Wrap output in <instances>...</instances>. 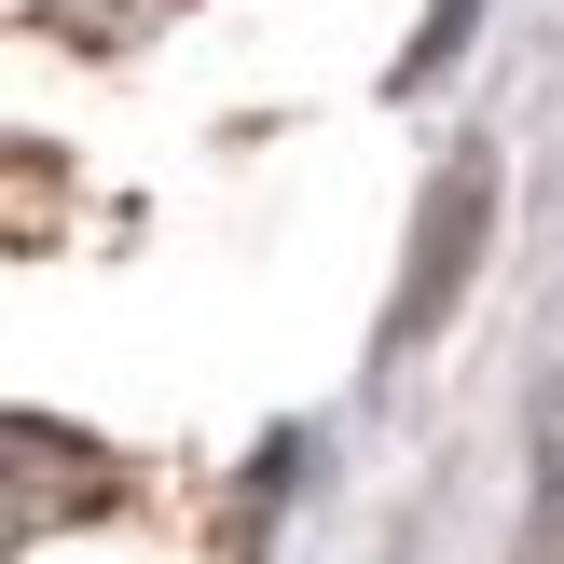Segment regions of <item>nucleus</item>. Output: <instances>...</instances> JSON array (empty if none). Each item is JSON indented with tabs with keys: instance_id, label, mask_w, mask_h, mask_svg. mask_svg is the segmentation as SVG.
<instances>
[{
	"instance_id": "obj_1",
	"label": "nucleus",
	"mask_w": 564,
	"mask_h": 564,
	"mask_svg": "<svg viewBox=\"0 0 564 564\" xmlns=\"http://www.w3.org/2000/svg\"><path fill=\"white\" fill-rule=\"evenodd\" d=\"M468 235H482V180H441V220H427V275H413V317H441L455 303V275H468Z\"/></svg>"
},
{
	"instance_id": "obj_2",
	"label": "nucleus",
	"mask_w": 564,
	"mask_h": 564,
	"mask_svg": "<svg viewBox=\"0 0 564 564\" xmlns=\"http://www.w3.org/2000/svg\"><path fill=\"white\" fill-rule=\"evenodd\" d=\"M165 14H180V0H42V28H55V42H83V55H124V42H152Z\"/></svg>"
},
{
	"instance_id": "obj_3",
	"label": "nucleus",
	"mask_w": 564,
	"mask_h": 564,
	"mask_svg": "<svg viewBox=\"0 0 564 564\" xmlns=\"http://www.w3.org/2000/svg\"><path fill=\"white\" fill-rule=\"evenodd\" d=\"M523 564H564V386H551V427H538V551Z\"/></svg>"
}]
</instances>
